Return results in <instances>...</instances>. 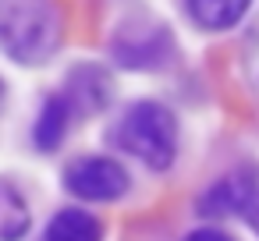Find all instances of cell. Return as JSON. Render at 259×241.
Returning a JSON list of instances; mask_svg holds the SVG:
<instances>
[{"label": "cell", "mask_w": 259, "mask_h": 241, "mask_svg": "<svg viewBox=\"0 0 259 241\" xmlns=\"http://www.w3.org/2000/svg\"><path fill=\"white\" fill-rule=\"evenodd\" d=\"M61 50V11L54 0H0V54L39 68Z\"/></svg>", "instance_id": "1"}, {"label": "cell", "mask_w": 259, "mask_h": 241, "mask_svg": "<svg viewBox=\"0 0 259 241\" xmlns=\"http://www.w3.org/2000/svg\"><path fill=\"white\" fill-rule=\"evenodd\" d=\"M107 142L160 174L178 160V117L160 100H135L107 131Z\"/></svg>", "instance_id": "2"}, {"label": "cell", "mask_w": 259, "mask_h": 241, "mask_svg": "<svg viewBox=\"0 0 259 241\" xmlns=\"http://www.w3.org/2000/svg\"><path fill=\"white\" fill-rule=\"evenodd\" d=\"M110 57L124 71H160L174 57V39L163 22L156 18H135L114 32Z\"/></svg>", "instance_id": "3"}, {"label": "cell", "mask_w": 259, "mask_h": 241, "mask_svg": "<svg viewBox=\"0 0 259 241\" xmlns=\"http://www.w3.org/2000/svg\"><path fill=\"white\" fill-rule=\"evenodd\" d=\"M64 188L82 202H117L132 188V174L117 156L82 153L64 163Z\"/></svg>", "instance_id": "4"}, {"label": "cell", "mask_w": 259, "mask_h": 241, "mask_svg": "<svg viewBox=\"0 0 259 241\" xmlns=\"http://www.w3.org/2000/svg\"><path fill=\"white\" fill-rule=\"evenodd\" d=\"M61 89L75 103L78 117H85V114L93 117V114H100V110H107L114 103V78L100 64H75Z\"/></svg>", "instance_id": "5"}, {"label": "cell", "mask_w": 259, "mask_h": 241, "mask_svg": "<svg viewBox=\"0 0 259 241\" xmlns=\"http://www.w3.org/2000/svg\"><path fill=\"white\" fill-rule=\"evenodd\" d=\"M255 191H259L255 174L252 170H234V174L213 181L199 195V213L202 216H241Z\"/></svg>", "instance_id": "6"}, {"label": "cell", "mask_w": 259, "mask_h": 241, "mask_svg": "<svg viewBox=\"0 0 259 241\" xmlns=\"http://www.w3.org/2000/svg\"><path fill=\"white\" fill-rule=\"evenodd\" d=\"M75 121H78V110H75V103L64 96V89L50 92V96L43 100L39 114H36V124H32V146H36L39 153L61 149Z\"/></svg>", "instance_id": "7"}, {"label": "cell", "mask_w": 259, "mask_h": 241, "mask_svg": "<svg viewBox=\"0 0 259 241\" xmlns=\"http://www.w3.org/2000/svg\"><path fill=\"white\" fill-rule=\"evenodd\" d=\"M181 4L199 32H227L248 15L252 0H181Z\"/></svg>", "instance_id": "8"}, {"label": "cell", "mask_w": 259, "mask_h": 241, "mask_svg": "<svg viewBox=\"0 0 259 241\" xmlns=\"http://www.w3.org/2000/svg\"><path fill=\"white\" fill-rule=\"evenodd\" d=\"M43 241H103V223L89 209H57L43 230Z\"/></svg>", "instance_id": "9"}, {"label": "cell", "mask_w": 259, "mask_h": 241, "mask_svg": "<svg viewBox=\"0 0 259 241\" xmlns=\"http://www.w3.org/2000/svg\"><path fill=\"white\" fill-rule=\"evenodd\" d=\"M185 241H234L231 234H224V230H213V227H206V230H192Z\"/></svg>", "instance_id": "10"}, {"label": "cell", "mask_w": 259, "mask_h": 241, "mask_svg": "<svg viewBox=\"0 0 259 241\" xmlns=\"http://www.w3.org/2000/svg\"><path fill=\"white\" fill-rule=\"evenodd\" d=\"M241 216H245V223L252 227V234H259V191L252 195V202L245 206V213H241Z\"/></svg>", "instance_id": "11"}, {"label": "cell", "mask_w": 259, "mask_h": 241, "mask_svg": "<svg viewBox=\"0 0 259 241\" xmlns=\"http://www.w3.org/2000/svg\"><path fill=\"white\" fill-rule=\"evenodd\" d=\"M4 103H8V85H4V78H0V110H4Z\"/></svg>", "instance_id": "12"}]
</instances>
